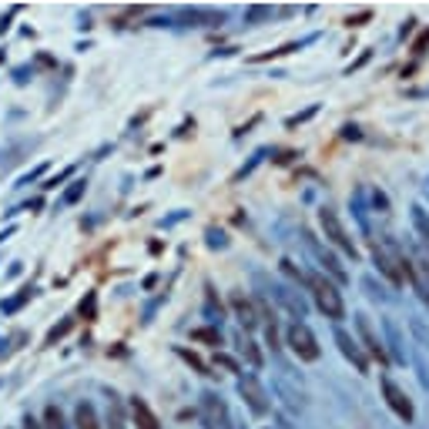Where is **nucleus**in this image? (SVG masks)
<instances>
[{"label": "nucleus", "mask_w": 429, "mask_h": 429, "mask_svg": "<svg viewBox=\"0 0 429 429\" xmlns=\"http://www.w3.org/2000/svg\"><path fill=\"white\" fill-rule=\"evenodd\" d=\"M426 47H429V30H426V34H423V38L416 40V47H413V51H416V54H426Z\"/></svg>", "instance_id": "obj_34"}, {"label": "nucleus", "mask_w": 429, "mask_h": 429, "mask_svg": "<svg viewBox=\"0 0 429 429\" xmlns=\"http://www.w3.org/2000/svg\"><path fill=\"white\" fill-rule=\"evenodd\" d=\"M239 396L245 399V406L252 409L255 416H268V409H272V399H268L265 386L258 382L255 376H239Z\"/></svg>", "instance_id": "obj_7"}, {"label": "nucleus", "mask_w": 429, "mask_h": 429, "mask_svg": "<svg viewBox=\"0 0 429 429\" xmlns=\"http://www.w3.org/2000/svg\"><path fill=\"white\" fill-rule=\"evenodd\" d=\"M265 295H272L289 316H295V322H302L305 319V312H309V302L302 299V292H295V289H289V285H278V282H272L268 285V292Z\"/></svg>", "instance_id": "obj_8"}, {"label": "nucleus", "mask_w": 429, "mask_h": 429, "mask_svg": "<svg viewBox=\"0 0 429 429\" xmlns=\"http://www.w3.org/2000/svg\"><path fill=\"white\" fill-rule=\"evenodd\" d=\"M108 426L111 429H127L125 426V413H121V399L111 396V406H108Z\"/></svg>", "instance_id": "obj_19"}, {"label": "nucleus", "mask_w": 429, "mask_h": 429, "mask_svg": "<svg viewBox=\"0 0 429 429\" xmlns=\"http://www.w3.org/2000/svg\"><path fill=\"white\" fill-rule=\"evenodd\" d=\"M198 413H202L205 429H235V423H231V413H228L225 399H222L218 392H202Z\"/></svg>", "instance_id": "obj_3"}, {"label": "nucleus", "mask_w": 429, "mask_h": 429, "mask_svg": "<svg viewBox=\"0 0 429 429\" xmlns=\"http://www.w3.org/2000/svg\"><path fill=\"white\" fill-rule=\"evenodd\" d=\"M282 272H285L292 282H305V275L299 272V268H295V262H292V258H282Z\"/></svg>", "instance_id": "obj_27"}, {"label": "nucleus", "mask_w": 429, "mask_h": 429, "mask_svg": "<svg viewBox=\"0 0 429 429\" xmlns=\"http://www.w3.org/2000/svg\"><path fill=\"white\" fill-rule=\"evenodd\" d=\"M131 419H135V429H161L158 416L151 413V406L144 403V399H135L131 403Z\"/></svg>", "instance_id": "obj_14"}, {"label": "nucleus", "mask_w": 429, "mask_h": 429, "mask_svg": "<svg viewBox=\"0 0 429 429\" xmlns=\"http://www.w3.org/2000/svg\"><path fill=\"white\" fill-rule=\"evenodd\" d=\"M305 245H309V252L316 255L319 265L326 268V272H328L332 278H336V282H345V278H349V275H345V268H342L339 262H336V255H328L326 248H322V245H319V241L312 239V235H309V231H305Z\"/></svg>", "instance_id": "obj_12"}, {"label": "nucleus", "mask_w": 429, "mask_h": 429, "mask_svg": "<svg viewBox=\"0 0 429 429\" xmlns=\"http://www.w3.org/2000/svg\"><path fill=\"white\" fill-rule=\"evenodd\" d=\"M178 355H181L185 362H191V366L198 369L202 376H212V372H208V366H205V362H202V359H198V355H195V353H188V349H178Z\"/></svg>", "instance_id": "obj_24"}, {"label": "nucleus", "mask_w": 429, "mask_h": 429, "mask_svg": "<svg viewBox=\"0 0 429 429\" xmlns=\"http://www.w3.org/2000/svg\"><path fill=\"white\" fill-rule=\"evenodd\" d=\"M336 345H339V353L345 355V359H349V362H353V366L359 369V372H369V359H366V353L359 349V342H355L353 336L345 332V328H336Z\"/></svg>", "instance_id": "obj_10"}, {"label": "nucleus", "mask_w": 429, "mask_h": 429, "mask_svg": "<svg viewBox=\"0 0 429 429\" xmlns=\"http://www.w3.org/2000/svg\"><path fill=\"white\" fill-rule=\"evenodd\" d=\"M305 285H309L312 302L319 305V312H322V316L332 319V322L345 319V305H342V295H339V289H336V282H328L326 275L312 272V275H305Z\"/></svg>", "instance_id": "obj_1"}, {"label": "nucleus", "mask_w": 429, "mask_h": 429, "mask_svg": "<svg viewBox=\"0 0 429 429\" xmlns=\"http://www.w3.org/2000/svg\"><path fill=\"white\" fill-rule=\"evenodd\" d=\"M362 285L369 289V295H372V299H392V295H389L386 289H382V285H376V278H372V275L362 278Z\"/></svg>", "instance_id": "obj_23"}, {"label": "nucleus", "mask_w": 429, "mask_h": 429, "mask_svg": "<svg viewBox=\"0 0 429 429\" xmlns=\"http://www.w3.org/2000/svg\"><path fill=\"white\" fill-rule=\"evenodd\" d=\"M84 188H88V185H84V181H74V185H71V188L64 191V198H61V205H74L77 198H81V195H84Z\"/></svg>", "instance_id": "obj_22"}, {"label": "nucleus", "mask_w": 429, "mask_h": 429, "mask_svg": "<svg viewBox=\"0 0 429 429\" xmlns=\"http://www.w3.org/2000/svg\"><path fill=\"white\" fill-rule=\"evenodd\" d=\"M0 61H4V51H0Z\"/></svg>", "instance_id": "obj_37"}, {"label": "nucleus", "mask_w": 429, "mask_h": 429, "mask_svg": "<svg viewBox=\"0 0 429 429\" xmlns=\"http://www.w3.org/2000/svg\"><path fill=\"white\" fill-rule=\"evenodd\" d=\"M239 349H241V355L248 359V366H252V369L262 366V353H258V345H255L252 339H245V336H239Z\"/></svg>", "instance_id": "obj_17"}, {"label": "nucleus", "mask_w": 429, "mask_h": 429, "mask_svg": "<svg viewBox=\"0 0 429 429\" xmlns=\"http://www.w3.org/2000/svg\"><path fill=\"white\" fill-rule=\"evenodd\" d=\"M319 108L316 104H312V108H309V111H302V114H295V118H289V127H295V125H302V121H309V118H312V114H316Z\"/></svg>", "instance_id": "obj_30"}, {"label": "nucleus", "mask_w": 429, "mask_h": 429, "mask_svg": "<svg viewBox=\"0 0 429 429\" xmlns=\"http://www.w3.org/2000/svg\"><path fill=\"white\" fill-rule=\"evenodd\" d=\"M319 222H322V231H326V239L336 245V248H342V252L349 255V258H359V248H355V241L349 239V231L342 228L339 214L332 212V208H322L319 212Z\"/></svg>", "instance_id": "obj_4"}, {"label": "nucleus", "mask_w": 429, "mask_h": 429, "mask_svg": "<svg viewBox=\"0 0 429 429\" xmlns=\"http://www.w3.org/2000/svg\"><path fill=\"white\" fill-rule=\"evenodd\" d=\"M231 305H235V316H239L241 328H248L252 332L258 326V309H255L252 299H241V295H231Z\"/></svg>", "instance_id": "obj_13"}, {"label": "nucleus", "mask_w": 429, "mask_h": 429, "mask_svg": "<svg viewBox=\"0 0 429 429\" xmlns=\"http://www.w3.org/2000/svg\"><path fill=\"white\" fill-rule=\"evenodd\" d=\"M285 342H289V349L302 362H316L319 355H322V349H319V339H316V332L305 326V322H292L289 332H285Z\"/></svg>", "instance_id": "obj_2"}, {"label": "nucleus", "mask_w": 429, "mask_h": 429, "mask_svg": "<svg viewBox=\"0 0 429 429\" xmlns=\"http://www.w3.org/2000/svg\"><path fill=\"white\" fill-rule=\"evenodd\" d=\"M175 21L178 24H185V27H222L225 13L208 11V7H185V11L175 13Z\"/></svg>", "instance_id": "obj_9"}, {"label": "nucleus", "mask_w": 429, "mask_h": 429, "mask_svg": "<svg viewBox=\"0 0 429 429\" xmlns=\"http://www.w3.org/2000/svg\"><path fill=\"white\" fill-rule=\"evenodd\" d=\"M67 328H71V322H61V326L57 328H51V336H47V345H51V342H57L64 336V332H67Z\"/></svg>", "instance_id": "obj_31"}, {"label": "nucleus", "mask_w": 429, "mask_h": 429, "mask_svg": "<svg viewBox=\"0 0 429 429\" xmlns=\"http://www.w3.org/2000/svg\"><path fill=\"white\" fill-rule=\"evenodd\" d=\"M369 17H372V13H369V11H362V13H355V17H349L345 24H349V27H362V24H366V21H369Z\"/></svg>", "instance_id": "obj_32"}, {"label": "nucleus", "mask_w": 429, "mask_h": 429, "mask_svg": "<svg viewBox=\"0 0 429 429\" xmlns=\"http://www.w3.org/2000/svg\"><path fill=\"white\" fill-rule=\"evenodd\" d=\"M265 17H272V7H252V11L245 13V24H258Z\"/></svg>", "instance_id": "obj_25"}, {"label": "nucleus", "mask_w": 429, "mask_h": 429, "mask_svg": "<svg viewBox=\"0 0 429 429\" xmlns=\"http://www.w3.org/2000/svg\"><path fill=\"white\" fill-rule=\"evenodd\" d=\"M342 138H353V141H359V138H362V135H359V127H355V125H345V127H342Z\"/></svg>", "instance_id": "obj_33"}, {"label": "nucleus", "mask_w": 429, "mask_h": 429, "mask_svg": "<svg viewBox=\"0 0 429 429\" xmlns=\"http://www.w3.org/2000/svg\"><path fill=\"white\" fill-rule=\"evenodd\" d=\"M413 225H416L419 239L429 245V218H426V212H423V208H413Z\"/></svg>", "instance_id": "obj_21"}, {"label": "nucleus", "mask_w": 429, "mask_h": 429, "mask_svg": "<svg viewBox=\"0 0 429 429\" xmlns=\"http://www.w3.org/2000/svg\"><path fill=\"white\" fill-rule=\"evenodd\" d=\"M355 328H359V339H362V345H366V353L372 355V359H379V362H386V345L376 339L372 322H369L366 312H359V316H355Z\"/></svg>", "instance_id": "obj_11"}, {"label": "nucleus", "mask_w": 429, "mask_h": 429, "mask_svg": "<svg viewBox=\"0 0 429 429\" xmlns=\"http://www.w3.org/2000/svg\"><path fill=\"white\" fill-rule=\"evenodd\" d=\"M27 299H30V289H24L21 295H17V299H11V302H4V312H17V309H21Z\"/></svg>", "instance_id": "obj_28"}, {"label": "nucleus", "mask_w": 429, "mask_h": 429, "mask_svg": "<svg viewBox=\"0 0 429 429\" xmlns=\"http://www.w3.org/2000/svg\"><path fill=\"white\" fill-rule=\"evenodd\" d=\"M214 362H218V366H225L228 372H241V369H239V362H235L231 355H225V353H218V355H214Z\"/></svg>", "instance_id": "obj_29"}, {"label": "nucleus", "mask_w": 429, "mask_h": 429, "mask_svg": "<svg viewBox=\"0 0 429 429\" xmlns=\"http://www.w3.org/2000/svg\"><path fill=\"white\" fill-rule=\"evenodd\" d=\"M235 429H239V426H235Z\"/></svg>", "instance_id": "obj_38"}, {"label": "nucleus", "mask_w": 429, "mask_h": 429, "mask_svg": "<svg viewBox=\"0 0 429 429\" xmlns=\"http://www.w3.org/2000/svg\"><path fill=\"white\" fill-rule=\"evenodd\" d=\"M74 426H77V429H104L101 419H98V409H94L91 403H77V409H74Z\"/></svg>", "instance_id": "obj_15"}, {"label": "nucleus", "mask_w": 429, "mask_h": 429, "mask_svg": "<svg viewBox=\"0 0 429 429\" xmlns=\"http://www.w3.org/2000/svg\"><path fill=\"white\" fill-rule=\"evenodd\" d=\"M413 24H416V21L409 17V21H406V24H403V30H399V34H403V38H406V34H413Z\"/></svg>", "instance_id": "obj_35"}, {"label": "nucleus", "mask_w": 429, "mask_h": 429, "mask_svg": "<svg viewBox=\"0 0 429 429\" xmlns=\"http://www.w3.org/2000/svg\"><path fill=\"white\" fill-rule=\"evenodd\" d=\"M24 429H40V423H38V419L27 416V419H24Z\"/></svg>", "instance_id": "obj_36"}, {"label": "nucleus", "mask_w": 429, "mask_h": 429, "mask_svg": "<svg viewBox=\"0 0 429 429\" xmlns=\"http://www.w3.org/2000/svg\"><path fill=\"white\" fill-rule=\"evenodd\" d=\"M372 258H376L379 272L389 278L392 285H403V282H406V275H403V252H399L392 241H386V245H376V248H372Z\"/></svg>", "instance_id": "obj_5"}, {"label": "nucleus", "mask_w": 429, "mask_h": 429, "mask_svg": "<svg viewBox=\"0 0 429 429\" xmlns=\"http://www.w3.org/2000/svg\"><path fill=\"white\" fill-rule=\"evenodd\" d=\"M191 339H195V342H208V345H222V332H218V328H195V332H191Z\"/></svg>", "instance_id": "obj_20"}, {"label": "nucleus", "mask_w": 429, "mask_h": 429, "mask_svg": "<svg viewBox=\"0 0 429 429\" xmlns=\"http://www.w3.org/2000/svg\"><path fill=\"white\" fill-rule=\"evenodd\" d=\"M40 429H71L67 423H64L61 406H47V409H44V426Z\"/></svg>", "instance_id": "obj_18"}, {"label": "nucleus", "mask_w": 429, "mask_h": 429, "mask_svg": "<svg viewBox=\"0 0 429 429\" xmlns=\"http://www.w3.org/2000/svg\"><path fill=\"white\" fill-rule=\"evenodd\" d=\"M228 239L225 231H218V228H208V248H225Z\"/></svg>", "instance_id": "obj_26"}, {"label": "nucleus", "mask_w": 429, "mask_h": 429, "mask_svg": "<svg viewBox=\"0 0 429 429\" xmlns=\"http://www.w3.org/2000/svg\"><path fill=\"white\" fill-rule=\"evenodd\" d=\"M379 389H382V399H386V406H389V409H392V413H396L399 419H403V423H413V419H416L413 399H409V396H406V392L399 389V386H396L389 376L379 379Z\"/></svg>", "instance_id": "obj_6"}, {"label": "nucleus", "mask_w": 429, "mask_h": 429, "mask_svg": "<svg viewBox=\"0 0 429 429\" xmlns=\"http://www.w3.org/2000/svg\"><path fill=\"white\" fill-rule=\"evenodd\" d=\"M382 326H386V336H389L392 362H399V366H406V349H403V339H399V328H396V322H392V319H386Z\"/></svg>", "instance_id": "obj_16"}]
</instances>
